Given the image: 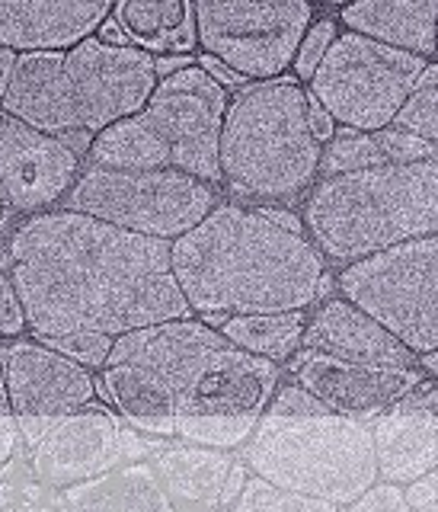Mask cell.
<instances>
[{
	"label": "cell",
	"instance_id": "obj_33",
	"mask_svg": "<svg viewBox=\"0 0 438 512\" xmlns=\"http://www.w3.org/2000/svg\"><path fill=\"white\" fill-rule=\"evenodd\" d=\"M339 36V29L333 20H314L311 26L304 29V36L298 42V52H295V61H291V68H295V80H307L311 84L314 71L320 68L323 55H327V48L333 45V39Z\"/></svg>",
	"mask_w": 438,
	"mask_h": 512
},
{
	"label": "cell",
	"instance_id": "obj_3",
	"mask_svg": "<svg viewBox=\"0 0 438 512\" xmlns=\"http://www.w3.org/2000/svg\"><path fill=\"white\" fill-rule=\"evenodd\" d=\"M320 256L355 263L438 231V160L327 176L304 205Z\"/></svg>",
	"mask_w": 438,
	"mask_h": 512
},
{
	"label": "cell",
	"instance_id": "obj_6",
	"mask_svg": "<svg viewBox=\"0 0 438 512\" xmlns=\"http://www.w3.org/2000/svg\"><path fill=\"white\" fill-rule=\"evenodd\" d=\"M215 205V189L180 170L125 173L87 167L64 196V212L164 244L196 228Z\"/></svg>",
	"mask_w": 438,
	"mask_h": 512
},
{
	"label": "cell",
	"instance_id": "obj_25",
	"mask_svg": "<svg viewBox=\"0 0 438 512\" xmlns=\"http://www.w3.org/2000/svg\"><path fill=\"white\" fill-rule=\"evenodd\" d=\"M438 160V144L423 138L403 135L397 128H381V132H343L330 141L327 151H320L317 173L339 176L355 170H381V167H410Z\"/></svg>",
	"mask_w": 438,
	"mask_h": 512
},
{
	"label": "cell",
	"instance_id": "obj_4",
	"mask_svg": "<svg viewBox=\"0 0 438 512\" xmlns=\"http://www.w3.org/2000/svg\"><path fill=\"white\" fill-rule=\"evenodd\" d=\"M307 90L295 77L253 84L227 100L218 135L221 183L250 199H291L314 183L320 144L307 132Z\"/></svg>",
	"mask_w": 438,
	"mask_h": 512
},
{
	"label": "cell",
	"instance_id": "obj_32",
	"mask_svg": "<svg viewBox=\"0 0 438 512\" xmlns=\"http://www.w3.org/2000/svg\"><path fill=\"white\" fill-rule=\"evenodd\" d=\"M39 343L61 352L64 359L84 365L90 372V368H106L112 336H106V333H68V336H48V340H39Z\"/></svg>",
	"mask_w": 438,
	"mask_h": 512
},
{
	"label": "cell",
	"instance_id": "obj_30",
	"mask_svg": "<svg viewBox=\"0 0 438 512\" xmlns=\"http://www.w3.org/2000/svg\"><path fill=\"white\" fill-rule=\"evenodd\" d=\"M391 128H397L403 135L423 138L429 144H438V64L435 61L426 64L419 84L397 109Z\"/></svg>",
	"mask_w": 438,
	"mask_h": 512
},
{
	"label": "cell",
	"instance_id": "obj_36",
	"mask_svg": "<svg viewBox=\"0 0 438 512\" xmlns=\"http://www.w3.org/2000/svg\"><path fill=\"white\" fill-rule=\"evenodd\" d=\"M349 512H410V506L400 484H375L349 503Z\"/></svg>",
	"mask_w": 438,
	"mask_h": 512
},
{
	"label": "cell",
	"instance_id": "obj_11",
	"mask_svg": "<svg viewBox=\"0 0 438 512\" xmlns=\"http://www.w3.org/2000/svg\"><path fill=\"white\" fill-rule=\"evenodd\" d=\"M80 132H103L148 106L157 87L154 55L135 45H106L96 36L64 52Z\"/></svg>",
	"mask_w": 438,
	"mask_h": 512
},
{
	"label": "cell",
	"instance_id": "obj_8",
	"mask_svg": "<svg viewBox=\"0 0 438 512\" xmlns=\"http://www.w3.org/2000/svg\"><path fill=\"white\" fill-rule=\"evenodd\" d=\"M423 58L397 52L355 32H339L311 77V100L346 132L391 128L397 109L426 71Z\"/></svg>",
	"mask_w": 438,
	"mask_h": 512
},
{
	"label": "cell",
	"instance_id": "obj_40",
	"mask_svg": "<svg viewBox=\"0 0 438 512\" xmlns=\"http://www.w3.org/2000/svg\"><path fill=\"white\" fill-rule=\"evenodd\" d=\"M199 68L215 80L218 87H224V90H231V87H240L243 84V77H237L231 68H224L221 61H215V58H208V55H202L199 58Z\"/></svg>",
	"mask_w": 438,
	"mask_h": 512
},
{
	"label": "cell",
	"instance_id": "obj_9",
	"mask_svg": "<svg viewBox=\"0 0 438 512\" xmlns=\"http://www.w3.org/2000/svg\"><path fill=\"white\" fill-rule=\"evenodd\" d=\"M196 42L243 80L282 77L295 61L314 7L304 0H205L192 4Z\"/></svg>",
	"mask_w": 438,
	"mask_h": 512
},
{
	"label": "cell",
	"instance_id": "obj_41",
	"mask_svg": "<svg viewBox=\"0 0 438 512\" xmlns=\"http://www.w3.org/2000/svg\"><path fill=\"white\" fill-rule=\"evenodd\" d=\"M243 484H247V468L234 461V464H231V471H227L224 490H221V506H231V503L237 500V496H240Z\"/></svg>",
	"mask_w": 438,
	"mask_h": 512
},
{
	"label": "cell",
	"instance_id": "obj_31",
	"mask_svg": "<svg viewBox=\"0 0 438 512\" xmlns=\"http://www.w3.org/2000/svg\"><path fill=\"white\" fill-rule=\"evenodd\" d=\"M234 512H343V509L336 503L317 500V496L272 487L269 480L253 477L243 484L240 496L234 500Z\"/></svg>",
	"mask_w": 438,
	"mask_h": 512
},
{
	"label": "cell",
	"instance_id": "obj_45",
	"mask_svg": "<svg viewBox=\"0 0 438 512\" xmlns=\"http://www.w3.org/2000/svg\"><path fill=\"white\" fill-rule=\"evenodd\" d=\"M413 512H438V503L435 506H423V509H413Z\"/></svg>",
	"mask_w": 438,
	"mask_h": 512
},
{
	"label": "cell",
	"instance_id": "obj_21",
	"mask_svg": "<svg viewBox=\"0 0 438 512\" xmlns=\"http://www.w3.org/2000/svg\"><path fill=\"white\" fill-rule=\"evenodd\" d=\"M301 346L317 356L352 362V365H378V368H413L419 359L407 346H400L381 324L362 314L346 298H333L307 320L301 333Z\"/></svg>",
	"mask_w": 438,
	"mask_h": 512
},
{
	"label": "cell",
	"instance_id": "obj_7",
	"mask_svg": "<svg viewBox=\"0 0 438 512\" xmlns=\"http://www.w3.org/2000/svg\"><path fill=\"white\" fill-rule=\"evenodd\" d=\"M339 292L413 356L438 349V237H423L349 263Z\"/></svg>",
	"mask_w": 438,
	"mask_h": 512
},
{
	"label": "cell",
	"instance_id": "obj_27",
	"mask_svg": "<svg viewBox=\"0 0 438 512\" xmlns=\"http://www.w3.org/2000/svg\"><path fill=\"white\" fill-rule=\"evenodd\" d=\"M100 394L135 429L151 436H176V394L157 375L135 365H106Z\"/></svg>",
	"mask_w": 438,
	"mask_h": 512
},
{
	"label": "cell",
	"instance_id": "obj_39",
	"mask_svg": "<svg viewBox=\"0 0 438 512\" xmlns=\"http://www.w3.org/2000/svg\"><path fill=\"white\" fill-rule=\"evenodd\" d=\"M304 119H307V132L317 144H330L336 138V122L327 116V109H323L317 100L307 96V109H304Z\"/></svg>",
	"mask_w": 438,
	"mask_h": 512
},
{
	"label": "cell",
	"instance_id": "obj_12",
	"mask_svg": "<svg viewBox=\"0 0 438 512\" xmlns=\"http://www.w3.org/2000/svg\"><path fill=\"white\" fill-rule=\"evenodd\" d=\"M10 413L20 436L32 445L48 426L93 404L96 381L84 365L64 359L39 340L10 343L0 352Z\"/></svg>",
	"mask_w": 438,
	"mask_h": 512
},
{
	"label": "cell",
	"instance_id": "obj_19",
	"mask_svg": "<svg viewBox=\"0 0 438 512\" xmlns=\"http://www.w3.org/2000/svg\"><path fill=\"white\" fill-rule=\"evenodd\" d=\"M109 13V0H0V48L64 52L90 39Z\"/></svg>",
	"mask_w": 438,
	"mask_h": 512
},
{
	"label": "cell",
	"instance_id": "obj_35",
	"mask_svg": "<svg viewBox=\"0 0 438 512\" xmlns=\"http://www.w3.org/2000/svg\"><path fill=\"white\" fill-rule=\"evenodd\" d=\"M0 512H61L58 496L29 480H0Z\"/></svg>",
	"mask_w": 438,
	"mask_h": 512
},
{
	"label": "cell",
	"instance_id": "obj_42",
	"mask_svg": "<svg viewBox=\"0 0 438 512\" xmlns=\"http://www.w3.org/2000/svg\"><path fill=\"white\" fill-rule=\"evenodd\" d=\"M13 64H16V55L7 52V48H0V96H4L10 77H13Z\"/></svg>",
	"mask_w": 438,
	"mask_h": 512
},
{
	"label": "cell",
	"instance_id": "obj_43",
	"mask_svg": "<svg viewBox=\"0 0 438 512\" xmlns=\"http://www.w3.org/2000/svg\"><path fill=\"white\" fill-rule=\"evenodd\" d=\"M7 218H10V208H7V199H4V192H0V234L7 231Z\"/></svg>",
	"mask_w": 438,
	"mask_h": 512
},
{
	"label": "cell",
	"instance_id": "obj_17",
	"mask_svg": "<svg viewBox=\"0 0 438 512\" xmlns=\"http://www.w3.org/2000/svg\"><path fill=\"white\" fill-rule=\"evenodd\" d=\"M371 432L375 471L384 484H413L416 477L435 471L438 464V394L435 378L419 381L416 388L387 407Z\"/></svg>",
	"mask_w": 438,
	"mask_h": 512
},
{
	"label": "cell",
	"instance_id": "obj_29",
	"mask_svg": "<svg viewBox=\"0 0 438 512\" xmlns=\"http://www.w3.org/2000/svg\"><path fill=\"white\" fill-rule=\"evenodd\" d=\"M304 311L285 314H237L221 324V336L227 346L250 352L259 359H288L301 346L304 333Z\"/></svg>",
	"mask_w": 438,
	"mask_h": 512
},
{
	"label": "cell",
	"instance_id": "obj_15",
	"mask_svg": "<svg viewBox=\"0 0 438 512\" xmlns=\"http://www.w3.org/2000/svg\"><path fill=\"white\" fill-rule=\"evenodd\" d=\"M295 378L304 391H311L323 407L346 420L365 423L394 407L407 397L419 381L416 368H378V365H352L307 352L295 362Z\"/></svg>",
	"mask_w": 438,
	"mask_h": 512
},
{
	"label": "cell",
	"instance_id": "obj_34",
	"mask_svg": "<svg viewBox=\"0 0 438 512\" xmlns=\"http://www.w3.org/2000/svg\"><path fill=\"white\" fill-rule=\"evenodd\" d=\"M266 407H269L266 420L272 423H295V420H314V416H330V410L323 407L311 391H304L301 384H288V388L275 394L272 404Z\"/></svg>",
	"mask_w": 438,
	"mask_h": 512
},
{
	"label": "cell",
	"instance_id": "obj_24",
	"mask_svg": "<svg viewBox=\"0 0 438 512\" xmlns=\"http://www.w3.org/2000/svg\"><path fill=\"white\" fill-rule=\"evenodd\" d=\"M234 458L218 448L189 445L167 448L151 464L173 512H212L221 506V490Z\"/></svg>",
	"mask_w": 438,
	"mask_h": 512
},
{
	"label": "cell",
	"instance_id": "obj_2",
	"mask_svg": "<svg viewBox=\"0 0 438 512\" xmlns=\"http://www.w3.org/2000/svg\"><path fill=\"white\" fill-rule=\"evenodd\" d=\"M170 269L189 311L285 314L327 292L323 256L285 212L215 205L170 244Z\"/></svg>",
	"mask_w": 438,
	"mask_h": 512
},
{
	"label": "cell",
	"instance_id": "obj_10",
	"mask_svg": "<svg viewBox=\"0 0 438 512\" xmlns=\"http://www.w3.org/2000/svg\"><path fill=\"white\" fill-rule=\"evenodd\" d=\"M227 109V90L218 87L199 64H186L176 74L157 80L148 106L138 119L164 141L170 167L215 186L218 170V135Z\"/></svg>",
	"mask_w": 438,
	"mask_h": 512
},
{
	"label": "cell",
	"instance_id": "obj_13",
	"mask_svg": "<svg viewBox=\"0 0 438 512\" xmlns=\"http://www.w3.org/2000/svg\"><path fill=\"white\" fill-rule=\"evenodd\" d=\"M80 154L64 138L42 135L0 109V192L16 212H39L68 196Z\"/></svg>",
	"mask_w": 438,
	"mask_h": 512
},
{
	"label": "cell",
	"instance_id": "obj_22",
	"mask_svg": "<svg viewBox=\"0 0 438 512\" xmlns=\"http://www.w3.org/2000/svg\"><path fill=\"white\" fill-rule=\"evenodd\" d=\"M339 23L355 36L435 61L438 0H359L339 7Z\"/></svg>",
	"mask_w": 438,
	"mask_h": 512
},
{
	"label": "cell",
	"instance_id": "obj_37",
	"mask_svg": "<svg viewBox=\"0 0 438 512\" xmlns=\"http://www.w3.org/2000/svg\"><path fill=\"white\" fill-rule=\"evenodd\" d=\"M26 327V314H23V304L13 292V282L10 276H0V333L13 336V333H23Z\"/></svg>",
	"mask_w": 438,
	"mask_h": 512
},
{
	"label": "cell",
	"instance_id": "obj_5",
	"mask_svg": "<svg viewBox=\"0 0 438 512\" xmlns=\"http://www.w3.org/2000/svg\"><path fill=\"white\" fill-rule=\"evenodd\" d=\"M243 461L272 487L336 506H349L378 484L368 426L336 413L295 423L263 420Z\"/></svg>",
	"mask_w": 438,
	"mask_h": 512
},
{
	"label": "cell",
	"instance_id": "obj_14",
	"mask_svg": "<svg viewBox=\"0 0 438 512\" xmlns=\"http://www.w3.org/2000/svg\"><path fill=\"white\" fill-rule=\"evenodd\" d=\"M122 426L106 407L87 404L32 442V471L45 487H74L109 468H119Z\"/></svg>",
	"mask_w": 438,
	"mask_h": 512
},
{
	"label": "cell",
	"instance_id": "obj_1",
	"mask_svg": "<svg viewBox=\"0 0 438 512\" xmlns=\"http://www.w3.org/2000/svg\"><path fill=\"white\" fill-rule=\"evenodd\" d=\"M10 282L36 340L68 333L116 340L189 317L170 269V244L74 212L32 215L13 231Z\"/></svg>",
	"mask_w": 438,
	"mask_h": 512
},
{
	"label": "cell",
	"instance_id": "obj_28",
	"mask_svg": "<svg viewBox=\"0 0 438 512\" xmlns=\"http://www.w3.org/2000/svg\"><path fill=\"white\" fill-rule=\"evenodd\" d=\"M90 167L125 170V173L173 170L170 151L164 148V141H160L138 116L112 122L103 132H96L90 144Z\"/></svg>",
	"mask_w": 438,
	"mask_h": 512
},
{
	"label": "cell",
	"instance_id": "obj_38",
	"mask_svg": "<svg viewBox=\"0 0 438 512\" xmlns=\"http://www.w3.org/2000/svg\"><path fill=\"white\" fill-rule=\"evenodd\" d=\"M16 439H20V429H16V420H13V413H10L4 368H0V464H4L16 452Z\"/></svg>",
	"mask_w": 438,
	"mask_h": 512
},
{
	"label": "cell",
	"instance_id": "obj_23",
	"mask_svg": "<svg viewBox=\"0 0 438 512\" xmlns=\"http://www.w3.org/2000/svg\"><path fill=\"white\" fill-rule=\"evenodd\" d=\"M61 512H173L151 464L128 461L109 468L58 496Z\"/></svg>",
	"mask_w": 438,
	"mask_h": 512
},
{
	"label": "cell",
	"instance_id": "obj_26",
	"mask_svg": "<svg viewBox=\"0 0 438 512\" xmlns=\"http://www.w3.org/2000/svg\"><path fill=\"white\" fill-rule=\"evenodd\" d=\"M112 20L122 29L128 45L141 52L186 55L196 48V20L192 4L183 0H125L112 7Z\"/></svg>",
	"mask_w": 438,
	"mask_h": 512
},
{
	"label": "cell",
	"instance_id": "obj_44",
	"mask_svg": "<svg viewBox=\"0 0 438 512\" xmlns=\"http://www.w3.org/2000/svg\"><path fill=\"white\" fill-rule=\"evenodd\" d=\"M419 359H423L426 372H429V378H432V375H435V359H438V356H435V352H426V356H419Z\"/></svg>",
	"mask_w": 438,
	"mask_h": 512
},
{
	"label": "cell",
	"instance_id": "obj_18",
	"mask_svg": "<svg viewBox=\"0 0 438 512\" xmlns=\"http://www.w3.org/2000/svg\"><path fill=\"white\" fill-rule=\"evenodd\" d=\"M224 346V336L202 320H164V324L128 330L112 340L106 365H135L157 375L180 397L192 375L215 349Z\"/></svg>",
	"mask_w": 438,
	"mask_h": 512
},
{
	"label": "cell",
	"instance_id": "obj_20",
	"mask_svg": "<svg viewBox=\"0 0 438 512\" xmlns=\"http://www.w3.org/2000/svg\"><path fill=\"white\" fill-rule=\"evenodd\" d=\"M0 109L42 135L64 138L80 132L71 84L64 74V52L16 55L13 77L0 96Z\"/></svg>",
	"mask_w": 438,
	"mask_h": 512
},
{
	"label": "cell",
	"instance_id": "obj_16",
	"mask_svg": "<svg viewBox=\"0 0 438 512\" xmlns=\"http://www.w3.org/2000/svg\"><path fill=\"white\" fill-rule=\"evenodd\" d=\"M279 384V368L269 359L221 346L202 362L186 391L176 397V420L189 416H253L266 410Z\"/></svg>",
	"mask_w": 438,
	"mask_h": 512
}]
</instances>
